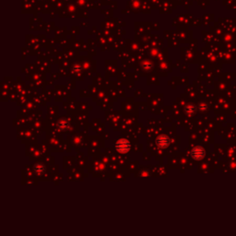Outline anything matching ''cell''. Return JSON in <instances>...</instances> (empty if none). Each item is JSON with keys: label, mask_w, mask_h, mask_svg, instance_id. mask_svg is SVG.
<instances>
[{"label": "cell", "mask_w": 236, "mask_h": 236, "mask_svg": "<svg viewBox=\"0 0 236 236\" xmlns=\"http://www.w3.org/2000/svg\"><path fill=\"white\" fill-rule=\"evenodd\" d=\"M204 149L200 147H197L195 148L192 151V156L196 159V160H200L204 157Z\"/></svg>", "instance_id": "3"}, {"label": "cell", "mask_w": 236, "mask_h": 236, "mask_svg": "<svg viewBox=\"0 0 236 236\" xmlns=\"http://www.w3.org/2000/svg\"><path fill=\"white\" fill-rule=\"evenodd\" d=\"M44 171H45V167H44V165L42 164V163H38V164H36V165L34 166V172H35L37 175H42V174L44 173Z\"/></svg>", "instance_id": "4"}, {"label": "cell", "mask_w": 236, "mask_h": 236, "mask_svg": "<svg viewBox=\"0 0 236 236\" xmlns=\"http://www.w3.org/2000/svg\"><path fill=\"white\" fill-rule=\"evenodd\" d=\"M116 148L121 153H126L130 149V143L126 139H120L116 143Z\"/></svg>", "instance_id": "1"}, {"label": "cell", "mask_w": 236, "mask_h": 236, "mask_svg": "<svg viewBox=\"0 0 236 236\" xmlns=\"http://www.w3.org/2000/svg\"><path fill=\"white\" fill-rule=\"evenodd\" d=\"M156 143H157V146H158L159 148H166L168 145H169V143H170V139H169V138H168L167 136L162 135V136H160V137L157 138Z\"/></svg>", "instance_id": "2"}, {"label": "cell", "mask_w": 236, "mask_h": 236, "mask_svg": "<svg viewBox=\"0 0 236 236\" xmlns=\"http://www.w3.org/2000/svg\"><path fill=\"white\" fill-rule=\"evenodd\" d=\"M67 125H68V124H67L66 121H64V120H62V121H60V122H59V127H60L61 129H65V128H66V127H67Z\"/></svg>", "instance_id": "6"}, {"label": "cell", "mask_w": 236, "mask_h": 236, "mask_svg": "<svg viewBox=\"0 0 236 236\" xmlns=\"http://www.w3.org/2000/svg\"><path fill=\"white\" fill-rule=\"evenodd\" d=\"M194 111H195V107L192 106V105H188V106L185 107V112H186L187 114H193Z\"/></svg>", "instance_id": "5"}]
</instances>
